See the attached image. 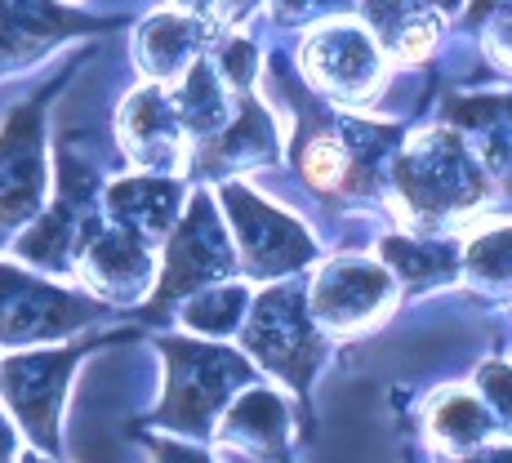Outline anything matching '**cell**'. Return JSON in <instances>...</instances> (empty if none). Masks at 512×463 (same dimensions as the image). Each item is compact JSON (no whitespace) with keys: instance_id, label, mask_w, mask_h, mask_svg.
Segmentation results:
<instances>
[{"instance_id":"cell-15","label":"cell","mask_w":512,"mask_h":463,"mask_svg":"<svg viewBox=\"0 0 512 463\" xmlns=\"http://www.w3.org/2000/svg\"><path fill=\"white\" fill-rule=\"evenodd\" d=\"M277 152V134H272V116L254 103L250 94H241V112L219 139L205 143V156L196 165L201 170H223L232 161H259V156Z\"/></svg>"},{"instance_id":"cell-7","label":"cell","mask_w":512,"mask_h":463,"mask_svg":"<svg viewBox=\"0 0 512 463\" xmlns=\"http://www.w3.org/2000/svg\"><path fill=\"white\" fill-rule=\"evenodd\" d=\"M223 272H232V245L223 236L219 219H214V205L205 196H196L187 205L183 228L174 232L170 254H165V281L156 290V308H165L170 299L196 290V285L223 277Z\"/></svg>"},{"instance_id":"cell-21","label":"cell","mask_w":512,"mask_h":463,"mask_svg":"<svg viewBox=\"0 0 512 463\" xmlns=\"http://www.w3.org/2000/svg\"><path fill=\"white\" fill-rule=\"evenodd\" d=\"M468 268L486 281H508L512 277V228L481 236V241L468 250Z\"/></svg>"},{"instance_id":"cell-20","label":"cell","mask_w":512,"mask_h":463,"mask_svg":"<svg viewBox=\"0 0 512 463\" xmlns=\"http://www.w3.org/2000/svg\"><path fill=\"white\" fill-rule=\"evenodd\" d=\"M432 437L437 441H450L455 450H468L486 437V410L468 397H450L446 406L432 415Z\"/></svg>"},{"instance_id":"cell-28","label":"cell","mask_w":512,"mask_h":463,"mask_svg":"<svg viewBox=\"0 0 512 463\" xmlns=\"http://www.w3.org/2000/svg\"><path fill=\"white\" fill-rule=\"evenodd\" d=\"M468 463H512V446H490L486 455H477V459H468Z\"/></svg>"},{"instance_id":"cell-18","label":"cell","mask_w":512,"mask_h":463,"mask_svg":"<svg viewBox=\"0 0 512 463\" xmlns=\"http://www.w3.org/2000/svg\"><path fill=\"white\" fill-rule=\"evenodd\" d=\"M228 432L232 437H254L259 446H272L281 455V441H285V410L281 401H272V392H254L245 397L241 406L228 410Z\"/></svg>"},{"instance_id":"cell-4","label":"cell","mask_w":512,"mask_h":463,"mask_svg":"<svg viewBox=\"0 0 512 463\" xmlns=\"http://www.w3.org/2000/svg\"><path fill=\"white\" fill-rule=\"evenodd\" d=\"M81 348L67 352H36V357H14L0 370V392L14 406V415L23 419V428L36 437L41 450H58V401L67 388V370L76 366Z\"/></svg>"},{"instance_id":"cell-19","label":"cell","mask_w":512,"mask_h":463,"mask_svg":"<svg viewBox=\"0 0 512 463\" xmlns=\"http://www.w3.org/2000/svg\"><path fill=\"white\" fill-rule=\"evenodd\" d=\"M383 259L410 281H437L455 272V250L446 245H415V241H383Z\"/></svg>"},{"instance_id":"cell-8","label":"cell","mask_w":512,"mask_h":463,"mask_svg":"<svg viewBox=\"0 0 512 463\" xmlns=\"http://www.w3.org/2000/svg\"><path fill=\"white\" fill-rule=\"evenodd\" d=\"M94 312L98 308L72 299V294H58L41 281L23 277V272L0 268V339L5 343L54 339V334L90 321Z\"/></svg>"},{"instance_id":"cell-22","label":"cell","mask_w":512,"mask_h":463,"mask_svg":"<svg viewBox=\"0 0 512 463\" xmlns=\"http://www.w3.org/2000/svg\"><path fill=\"white\" fill-rule=\"evenodd\" d=\"M241 308H245L241 290H219L205 303L187 308V321L201 325V330H210V334H228V330H236V321H241Z\"/></svg>"},{"instance_id":"cell-1","label":"cell","mask_w":512,"mask_h":463,"mask_svg":"<svg viewBox=\"0 0 512 463\" xmlns=\"http://www.w3.org/2000/svg\"><path fill=\"white\" fill-rule=\"evenodd\" d=\"M161 348L170 357V392H165V406L156 419L187 432H205L223 397L250 379V366L236 352L214 348V343L161 339Z\"/></svg>"},{"instance_id":"cell-31","label":"cell","mask_w":512,"mask_h":463,"mask_svg":"<svg viewBox=\"0 0 512 463\" xmlns=\"http://www.w3.org/2000/svg\"><path fill=\"white\" fill-rule=\"evenodd\" d=\"M432 5H441V9H455V5H459V0H432Z\"/></svg>"},{"instance_id":"cell-26","label":"cell","mask_w":512,"mask_h":463,"mask_svg":"<svg viewBox=\"0 0 512 463\" xmlns=\"http://www.w3.org/2000/svg\"><path fill=\"white\" fill-rule=\"evenodd\" d=\"M156 459L161 463H210L201 450H187V446H170V441H156Z\"/></svg>"},{"instance_id":"cell-27","label":"cell","mask_w":512,"mask_h":463,"mask_svg":"<svg viewBox=\"0 0 512 463\" xmlns=\"http://www.w3.org/2000/svg\"><path fill=\"white\" fill-rule=\"evenodd\" d=\"M196 5V14H205V18H214V23H219V18H228L232 9H241L245 0H192Z\"/></svg>"},{"instance_id":"cell-14","label":"cell","mask_w":512,"mask_h":463,"mask_svg":"<svg viewBox=\"0 0 512 463\" xmlns=\"http://www.w3.org/2000/svg\"><path fill=\"white\" fill-rule=\"evenodd\" d=\"M85 277L107 294H125L139 290L147 277V250L139 236L130 232H103L90 236V250H85Z\"/></svg>"},{"instance_id":"cell-16","label":"cell","mask_w":512,"mask_h":463,"mask_svg":"<svg viewBox=\"0 0 512 463\" xmlns=\"http://www.w3.org/2000/svg\"><path fill=\"white\" fill-rule=\"evenodd\" d=\"M174 112L187 134H201L205 143L219 139L228 130V94L219 90V76L210 63H192L187 67V85L174 98Z\"/></svg>"},{"instance_id":"cell-2","label":"cell","mask_w":512,"mask_h":463,"mask_svg":"<svg viewBox=\"0 0 512 463\" xmlns=\"http://www.w3.org/2000/svg\"><path fill=\"white\" fill-rule=\"evenodd\" d=\"M397 183L406 192L410 210L446 214L481 201V170L472 165L464 143L450 130H428L410 147V156L397 161Z\"/></svg>"},{"instance_id":"cell-13","label":"cell","mask_w":512,"mask_h":463,"mask_svg":"<svg viewBox=\"0 0 512 463\" xmlns=\"http://www.w3.org/2000/svg\"><path fill=\"white\" fill-rule=\"evenodd\" d=\"M107 205L112 214L125 223L130 236H161L170 228V214L179 205V183H165V179H125L107 192Z\"/></svg>"},{"instance_id":"cell-17","label":"cell","mask_w":512,"mask_h":463,"mask_svg":"<svg viewBox=\"0 0 512 463\" xmlns=\"http://www.w3.org/2000/svg\"><path fill=\"white\" fill-rule=\"evenodd\" d=\"M196 41H205V27L179 14H156L143 27V67L152 76H174L187 63V54L196 49Z\"/></svg>"},{"instance_id":"cell-32","label":"cell","mask_w":512,"mask_h":463,"mask_svg":"<svg viewBox=\"0 0 512 463\" xmlns=\"http://www.w3.org/2000/svg\"><path fill=\"white\" fill-rule=\"evenodd\" d=\"M486 5H499V0H477V9H486Z\"/></svg>"},{"instance_id":"cell-23","label":"cell","mask_w":512,"mask_h":463,"mask_svg":"<svg viewBox=\"0 0 512 463\" xmlns=\"http://www.w3.org/2000/svg\"><path fill=\"white\" fill-rule=\"evenodd\" d=\"M223 72L241 94H250V76H254V49L245 41H228L223 45Z\"/></svg>"},{"instance_id":"cell-30","label":"cell","mask_w":512,"mask_h":463,"mask_svg":"<svg viewBox=\"0 0 512 463\" xmlns=\"http://www.w3.org/2000/svg\"><path fill=\"white\" fill-rule=\"evenodd\" d=\"M9 455H14V432H9V423L0 419V463H5Z\"/></svg>"},{"instance_id":"cell-3","label":"cell","mask_w":512,"mask_h":463,"mask_svg":"<svg viewBox=\"0 0 512 463\" xmlns=\"http://www.w3.org/2000/svg\"><path fill=\"white\" fill-rule=\"evenodd\" d=\"M58 85L23 103L0 130V232L36 214L45 196V152H41V112Z\"/></svg>"},{"instance_id":"cell-29","label":"cell","mask_w":512,"mask_h":463,"mask_svg":"<svg viewBox=\"0 0 512 463\" xmlns=\"http://www.w3.org/2000/svg\"><path fill=\"white\" fill-rule=\"evenodd\" d=\"M495 49H499V54H508V58H512V18H504V23H499V32H495Z\"/></svg>"},{"instance_id":"cell-11","label":"cell","mask_w":512,"mask_h":463,"mask_svg":"<svg viewBox=\"0 0 512 463\" xmlns=\"http://www.w3.org/2000/svg\"><path fill=\"white\" fill-rule=\"evenodd\" d=\"M388 290V272L370 268V263H330L312 285V312L334 330H352L379 312Z\"/></svg>"},{"instance_id":"cell-6","label":"cell","mask_w":512,"mask_h":463,"mask_svg":"<svg viewBox=\"0 0 512 463\" xmlns=\"http://www.w3.org/2000/svg\"><path fill=\"white\" fill-rule=\"evenodd\" d=\"M250 348L263 357V366L281 370L290 383H308L312 366H317V334L308 321V303L294 290H272L259 299L250 321Z\"/></svg>"},{"instance_id":"cell-24","label":"cell","mask_w":512,"mask_h":463,"mask_svg":"<svg viewBox=\"0 0 512 463\" xmlns=\"http://www.w3.org/2000/svg\"><path fill=\"white\" fill-rule=\"evenodd\" d=\"M281 23H299V18H321V14H343L352 0H272Z\"/></svg>"},{"instance_id":"cell-5","label":"cell","mask_w":512,"mask_h":463,"mask_svg":"<svg viewBox=\"0 0 512 463\" xmlns=\"http://www.w3.org/2000/svg\"><path fill=\"white\" fill-rule=\"evenodd\" d=\"M223 201H228V210H232L236 245H241V259H245L250 272H259V277H277V272H290V268H299V263L312 259L308 232H303L294 219L277 214L272 205L254 201L245 187L228 183L223 187Z\"/></svg>"},{"instance_id":"cell-10","label":"cell","mask_w":512,"mask_h":463,"mask_svg":"<svg viewBox=\"0 0 512 463\" xmlns=\"http://www.w3.org/2000/svg\"><path fill=\"white\" fill-rule=\"evenodd\" d=\"M98 27H107V23L72 14V9H58L54 0H0V72L45 54L63 36L98 32Z\"/></svg>"},{"instance_id":"cell-9","label":"cell","mask_w":512,"mask_h":463,"mask_svg":"<svg viewBox=\"0 0 512 463\" xmlns=\"http://www.w3.org/2000/svg\"><path fill=\"white\" fill-rule=\"evenodd\" d=\"M303 67H308V76L321 90L343 94V98H366L370 85L379 81V45L361 27L334 23V27H321L303 45Z\"/></svg>"},{"instance_id":"cell-33","label":"cell","mask_w":512,"mask_h":463,"mask_svg":"<svg viewBox=\"0 0 512 463\" xmlns=\"http://www.w3.org/2000/svg\"><path fill=\"white\" fill-rule=\"evenodd\" d=\"M23 463H45V459H23Z\"/></svg>"},{"instance_id":"cell-12","label":"cell","mask_w":512,"mask_h":463,"mask_svg":"<svg viewBox=\"0 0 512 463\" xmlns=\"http://www.w3.org/2000/svg\"><path fill=\"white\" fill-rule=\"evenodd\" d=\"M121 134L139 161L161 165L165 156H179V112L161 90H139L121 112Z\"/></svg>"},{"instance_id":"cell-25","label":"cell","mask_w":512,"mask_h":463,"mask_svg":"<svg viewBox=\"0 0 512 463\" xmlns=\"http://www.w3.org/2000/svg\"><path fill=\"white\" fill-rule=\"evenodd\" d=\"M481 392L495 401L499 415L512 419V370L508 366H486L481 370Z\"/></svg>"}]
</instances>
